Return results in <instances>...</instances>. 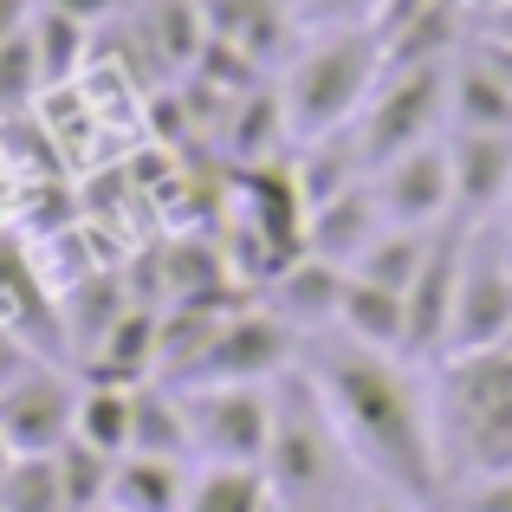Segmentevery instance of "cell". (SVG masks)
I'll return each instance as SVG.
<instances>
[{"mask_svg": "<svg viewBox=\"0 0 512 512\" xmlns=\"http://www.w3.org/2000/svg\"><path fill=\"white\" fill-rule=\"evenodd\" d=\"M305 383L318 389L331 428L344 435V448L357 454V467H370L376 480L402 493V500L441 506L448 493V461H441V428L435 402L422 396L409 370L389 350L363 344H318L305 357Z\"/></svg>", "mask_w": 512, "mask_h": 512, "instance_id": "cell-1", "label": "cell"}, {"mask_svg": "<svg viewBox=\"0 0 512 512\" xmlns=\"http://www.w3.org/2000/svg\"><path fill=\"white\" fill-rule=\"evenodd\" d=\"M435 428H441V461L461 480L512 474V357L500 344L448 357Z\"/></svg>", "mask_w": 512, "mask_h": 512, "instance_id": "cell-2", "label": "cell"}, {"mask_svg": "<svg viewBox=\"0 0 512 512\" xmlns=\"http://www.w3.org/2000/svg\"><path fill=\"white\" fill-rule=\"evenodd\" d=\"M376 78H383V39H376L370 26H338V33H325L312 52H299L292 72H286V91H279L292 143L350 130V117L370 104Z\"/></svg>", "mask_w": 512, "mask_h": 512, "instance_id": "cell-3", "label": "cell"}, {"mask_svg": "<svg viewBox=\"0 0 512 512\" xmlns=\"http://www.w3.org/2000/svg\"><path fill=\"white\" fill-rule=\"evenodd\" d=\"M266 480H273V500L286 506H318V493L338 487V474L350 467V448L344 435L331 428L318 389L305 383H286L273 389V448H266Z\"/></svg>", "mask_w": 512, "mask_h": 512, "instance_id": "cell-4", "label": "cell"}, {"mask_svg": "<svg viewBox=\"0 0 512 512\" xmlns=\"http://www.w3.org/2000/svg\"><path fill=\"white\" fill-rule=\"evenodd\" d=\"M448 91H454V59L441 65H389L376 78L370 104L357 111V150L363 169H383L389 156L415 150L435 137V124L448 117Z\"/></svg>", "mask_w": 512, "mask_h": 512, "instance_id": "cell-5", "label": "cell"}, {"mask_svg": "<svg viewBox=\"0 0 512 512\" xmlns=\"http://www.w3.org/2000/svg\"><path fill=\"white\" fill-rule=\"evenodd\" d=\"M512 325V234L506 221H474L461 253V292H454V325H448V357L493 350Z\"/></svg>", "mask_w": 512, "mask_h": 512, "instance_id": "cell-6", "label": "cell"}, {"mask_svg": "<svg viewBox=\"0 0 512 512\" xmlns=\"http://www.w3.org/2000/svg\"><path fill=\"white\" fill-rule=\"evenodd\" d=\"M182 409H188V428H195L201 461L260 467L266 448H273V383H188Z\"/></svg>", "mask_w": 512, "mask_h": 512, "instance_id": "cell-7", "label": "cell"}, {"mask_svg": "<svg viewBox=\"0 0 512 512\" xmlns=\"http://www.w3.org/2000/svg\"><path fill=\"white\" fill-rule=\"evenodd\" d=\"M286 370H292V325L279 312H253L247 305L214 331V344L182 376V389L188 383H273Z\"/></svg>", "mask_w": 512, "mask_h": 512, "instance_id": "cell-8", "label": "cell"}, {"mask_svg": "<svg viewBox=\"0 0 512 512\" xmlns=\"http://www.w3.org/2000/svg\"><path fill=\"white\" fill-rule=\"evenodd\" d=\"M376 208L389 227H441L454 214V163L448 143H415V150L389 156L383 169H370Z\"/></svg>", "mask_w": 512, "mask_h": 512, "instance_id": "cell-9", "label": "cell"}, {"mask_svg": "<svg viewBox=\"0 0 512 512\" xmlns=\"http://www.w3.org/2000/svg\"><path fill=\"white\" fill-rule=\"evenodd\" d=\"M72 415H78V389L39 357L26 363L13 383H0V435L20 454L65 448V441H72Z\"/></svg>", "mask_w": 512, "mask_h": 512, "instance_id": "cell-10", "label": "cell"}, {"mask_svg": "<svg viewBox=\"0 0 512 512\" xmlns=\"http://www.w3.org/2000/svg\"><path fill=\"white\" fill-rule=\"evenodd\" d=\"M467 227L474 221H441L428 240L422 273L409 279V350L415 357H448V325H454V292H461V253H467Z\"/></svg>", "mask_w": 512, "mask_h": 512, "instance_id": "cell-11", "label": "cell"}, {"mask_svg": "<svg viewBox=\"0 0 512 512\" xmlns=\"http://www.w3.org/2000/svg\"><path fill=\"white\" fill-rule=\"evenodd\" d=\"M0 331L20 338L33 357H59V344H65L59 299L39 279L33 253H20V240H7V234H0Z\"/></svg>", "mask_w": 512, "mask_h": 512, "instance_id": "cell-12", "label": "cell"}, {"mask_svg": "<svg viewBox=\"0 0 512 512\" xmlns=\"http://www.w3.org/2000/svg\"><path fill=\"white\" fill-rule=\"evenodd\" d=\"M448 163L461 221H493L512 201V130H454Z\"/></svg>", "mask_w": 512, "mask_h": 512, "instance_id": "cell-13", "label": "cell"}, {"mask_svg": "<svg viewBox=\"0 0 512 512\" xmlns=\"http://www.w3.org/2000/svg\"><path fill=\"white\" fill-rule=\"evenodd\" d=\"M376 234H383V208H376L370 175H363L357 188H344V195L318 201V208L305 214V247L325 253V260H338V266H350Z\"/></svg>", "mask_w": 512, "mask_h": 512, "instance_id": "cell-14", "label": "cell"}, {"mask_svg": "<svg viewBox=\"0 0 512 512\" xmlns=\"http://www.w3.org/2000/svg\"><path fill=\"white\" fill-rule=\"evenodd\" d=\"M130 26H137V39L150 46V59L163 65V78L195 72L201 46H208V13H201V0H143V7L130 13Z\"/></svg>", "mask_w": 512, "mask_h": 512, "instance_id": "cell-15", "label": "cell"}, {"mask_svg": "<svg viewBox=\"0 0 512 512\" xmlns=\"http://www.w3.org/2000/svg\"><path fill=\"white\" fill-rule=\"evenodd\" d=\"M344 279H350V266L325 260V253H305L279 279H266V299H273V312L286 325H325V318H338Z\"/></svg>", "mask_w": 512, "mask_h": 512, "instance_id": "cell-16", "label": "cell"}, {"mask_svg": "<svg viewBox=\"0 0 512 512\" xmlns=\"http://www.w3.org/2000/svg\"><path fill=\"white\" fill-rule=\"evenodd\" d=\"M156 325H163L156 305H130L104 331V344L85 357V383H150L156 376Z\"/></svg>", "mask_w": 512, "mask_h": 512, "instance_id": "cell-17", "label": "cell"}, {"mask_svg": "<svg viewBox=\"0 0 512 512\" xmlns=\"http://www.w3.org/2000/svg\"><path fill=\"white\" fill-rule=\"evenodd\" d=\"M201 13H208V33L240 46L253 65H273L292 39L286 0H201Z\"/></svg>", "mask_w": 512, "mask_h": 512, "instance_id": "cell-18", "label": "cell"}, {"mask_svg": "<svg viewBox=\"0 0 512 512\" xmlns=\"http://www.w3.org/2000/svg\"><path fill=\"white\" fill-rule=\"evenodd\" d=\"M338 325L350 331V344L389 350V357H396V350H409V299L350 273L344 279V299H338Z\"/></svg>", "mask_w": 512, "mask_h": 512, "instance_id": "cell-19", "label": "cell"}, {"mask_svg": "<svg viewBox=\"0 0 512 512\" xmlns=\"http://www.w3.org/2000/svg\"><path fill=\"white\" fill-rule=\"evenodd\" d=\"M188 461H163V454H124L111 467V500L117 512H182L188 506Z\"/></svg>", "mask_w": 512, "mask_h": 512, "instance_id": "cell-20", "label": "cell"}, {"mask_svg": "<svg viewBox=\"0 0 512 512\" xmlns=\"http://www.w3.org/2000/svg\"><path fill=\"white\" fill-rule=\"evenodd\" d=\"M461 39H467V0H441V7L402 20L396 33H383V72H389V65H441V59H461Z\"/></svg>", "mask_w": 512, "mask_h": 512, "instance_id": "cell-21", "label": "cell"}, {"mask_svg": "<svg viewBox=\"0 0 512 512\" xmlns=\"http://www.w3.org/2000/svg\"><path fill=\"white\" fill-rule=\"evenodd\" d=\"M26 33H33V59H39V85H78L91 65V26L72 20V13L59 7H39L33 0V20H26Z\"/></svg>", "mask_w": 512, "mask_h": 512, "instance_id": "cell-22", "label": "cell"}, {"mask_svg": "<svg viewBox=\"0 0 512 512\" xmlns=\"http://www.w3.org/2000/svg\"><path fill=\"white\" fill-rule=\"evenodd\" d=\"M130 454H163V461H195V428H188L182 389L137 383V422H130Z\"/></svg>", "mask_w": 512, "mask_h": 512, "instance_id": "cell-23", "label": "cell"}, {"mask_svg": "<svg viewBox=\"0 0 512 512\" xmlns=\"http://www.w3.org/2000/svg\"><path fill=\"white\" fill-rule=\"evenodd\" d=\"M130 422H137V383H85L78 389L72 435L85 441V448L124 461L130 454Z\"/></svg>", "mask_w": 512, "mask_h": 512, "instance_id": "cell-24", "label": "cell"}, {"mask_svg": "<svg viewBox=\"0 0 512 512\" xmlns=\"http://www.w3.org/2000/svg\"><path fill=\"white\" fill-rule=\"evenodd\" d=\"M182 512H279V506H273V480H266V467L208 461L195 480H188V506Z\"/></svg>", "mask_w": 512, "mask_h": 512, "instance_id": "cell-25", "label": "cell"}, {"mask_svg": "<svg viewBox=\"0 0 512 512\" xmlns=\"http://www.w3.org/2000/svg\"><path fill=\"white\" fill-rule=\"evenodd\" d=\"M292 169H299V188H305V208H318V201L344 195V188H357L363 175V150L350 130H331V137H312L299 143V156H292Z\"/></svg>", "mask_w": 512, "mask_h": 512, "instance_id": "cell-26", "label": "cell"}, {"mask_svg": "<svg viewBox=\"0 0 512 512\" xmlns=\"http://www.w3.org/2000/svg\"><path fill=\"white\" fill-rule=\"evenodd\" d=\"M448 111H454V130H512V85L461 52V59H454Z\"/></svg>", "mask_w": 512, "mask_h": 512, "instance_id": "cell-27", "label": "cell"}, {"mask_svg": "<svg viewBox=\"0 0 512 512\" xmlns=\"http://www.w3.org/2000/svg\"><path fill=\"white\" fill-rule=\"evenodd\" d=\"M428 240H435V227H389V221H383V234H376L370 247L350 260V273L370 279V286L409 292V279L422 273V260H428Z\"/></svg>", "mask_w": 512, "mask_h": 512, "instance_id": "cell-28", "label": "cell"}, {"mask_svg": "<svg viewBox=\"0 0 512 512\" xmlns=\"http://www.w3.org/2000/svg\"><path fill=\"white\" fill-rule=\"evenodd\" d=\"M221 143L240 156V163H266V156H279V143H292L279 91H260V85H253L247 98L234 104V117L221 124Z\"/></svg>", "mask_w": 512, "mask_h": 512, "instance_id": "cell-29", "label": "cell"}, {"mask_svg": "<svg viewBox=\"0 0 512 512\" xmlns=\"http://www.w3.org/2000/svg\"><path fill=\"white\" fill-rule=\"evenodd\" d=\"M0 512H72L65 506V480L52 454H20L13 474L0 480Z\"/></svg>", "mask_w": 512, "mask_h": 512, "instance_id": "cell-30", "label": "cell"}, {"mask_svg": "<svg viewBox=\"0 0 512 512\" xmlns=\"http://www.w3.org/2000/svg\"><path fill=\"white\" fill-rule=\"evenodd\" d=\"M52 461H59V480H65V506L72 512H98L104 500H111V454L85 448V441H65V448H52Z\"/></svg>", "mask_w": 512, "mask_h": 512, "instance_id": "cell-31", "label": "cell"}, {"mask_svg": "<svg viewBox=\"0 0 512 512\" xmlns=\"http://www.w3.org/2000/svg\"><path fill=\"white\" fill-rule=\"evenodd\" d=\"M39 59H33V33H13V39H0V111H33V98H39Z\"/></svg>", "mask_w": 512, "mask_h": 512, "instance_id": "cell-32", "label": "cell"}, {"mask_svg": "<svg viewBox=\"0 0 512 512\" xmlns=\"http://www.w3.org/2000/svg\"><path fill=\"white\" fill-rule=\"evenodd\" d=\"M461 512H512V474H480L461 487Z\"/></svg>", "mask_w": 512, "mask_h": 512, "instance_id": "cell-33", "label": "cell"}, {"mask_svg": "<svg viewBox=\"0 0 512 512\" xmlns=\"http://www.w3.org/2000/svg\"><path fill=\"white\" fill-rule=\"evenodd\" d=\"M461 52H467V59H480L487 72H500L506 85H512V39H506V33H487V26H480V33H467Z\"/></svg>", "mask_w": 512, "mask_h": 512, "instance_id": "cell-34", "label": "cell"}, {"mask_svg": "<svg viewBox=\"0 0 512 512\" xmlns=\"http://www.w3.org/2000/svg\"><path fill=\"white\" fill-rule=\"evenodd\" d=\"M39 7H59V13H72V20H85L91 33H98L104 20H117V13H124V0H39Z\"/></svg>", "mask_w": 512, "mask_h": 512, "instance_id": "cell-35", "label": "cell"}, {"mask_svg": "<svg viewBox=\"0 0 512 512\" xmlns=\"http://www.w3.org/2000/svg\"><path fill=\"white\" fill-rule=\"evenodd\" d=\"M428 7H441V0H383V7H376V20H370V33L383 39V33H396L402 20H415V13H428Z\"/></svg>", "mask_w": 512, "mask_h": 512, "instance_id": "cell-36", "label": "cell"}, {"mask_svg": "<svg viewBox=\"0 0 512 512\" xmlns=\"http://www.w3.org/2000/svg\"><path fill=\"white\" fill-rule=\"evenodd\" d=\"M26 363H33V350H26L20 338H7V331H0V383H13Z\"/></svg>", "mask_w": 512, "mask_h": 512, "instance_id": "cell-37", "label": "cell"}, {"mask_svg": "<svg viewBox=\"0 0 512 512\" xmlns=\"http://www.w3.org/2000/svg\"><path fill=\"white\" fill-rule=\"evenodd\" d=\"M318 7H325V13H338L344 26H350V20H357V26H370V20H376V7H383V0H318Z\"/></svg>", "mask_w": 512, "mask_h": 512, "instance_id": "cell-38", "label": "cell"}, {"mask_svg": "<svg viewBox=\"0 0 512 512\" xmlns=\"http://www.w3.org/2000/svg\"><path fill=\"white\" fill-rule=\"evenodd\" d=\"M26 20H33V0H0V39H13Z\"/></svg>", "mask_w": 512, "mask_h": 512, "instance_id": "cell-39", "label": "cell"}, {"mask_svg": "<svg viewBox=\"0 0 512 512\" xmlns=\"http://www.w3.org/2000/svg\"><path fill=\"white\" fill-rule=\"evenodd\" d=\"M480 20H487V33H506L512 39V0H506V7H493V13H480Z\"/></svg>", "mask_w": 512, "mask_h": 512, "instance_id": "cell-40", "label": "cell"}, {"mask_svg": "<svg viewBox=\"0 0 512 512\" xmlns=\"http://www.w3.org/2000/svg\"><path fill=\"white\" fill-rule=\"evenodd\" d=\"M13 461H20V448H13V441H7V435H0V480H7V474H13Z\"/></svg>", "mask_w": 512, "mask_h": 512, "instance_id": "cell-41", "label": "cell"}, {"mask_svg": "<svg viewBox=\"0 0 512 512\" xmlns=\"http://www.w3.org/2000/svg\"><path fill=\"white\" fill-rule=\"evenodd\" d=\"M493 7H506V0H467V13H493Z\"/></svg>", "mask_w": 512, "mask_h": 512, "instance_id": "cell-42", "label": "cell"}, {"mask_svg": "<svg viewBox=\"0 0 512 512\" xmlns=\"http://www.w3.org/2000/svg\"><path fill=\"white\" fill-rule=\"evenodd\" d=\"M363 512H402V506H389V500H376V506H363Z\"/></svg>", "mask_w": 512, "mask_h": 512, "instance_id": "cell-43", "label": "cell"}, {"mask_svg": "<svg viewBox=\"0 0 512 512\" xmlns=\"http://www.w3.org/2000/svg\"><path fill=\"white\" fill-rule=\"evenodd\" d=\"M500 350H506V357H512V325H506V338H500Z\"/></svg>", "mask_w": 512, "mask_h": 512, "instance_id": "cell-44", "label": "cell"}, {"mask_svg": "<svg viewBox=\"0 0 512 512\" xmlns=\"http://www.w3.org/2000/svg\"><path fill=\"white\" fill-rule=\"evenodd\" d=\"M98 512H117V506H98Z\"/></svg>", "mask_w": 512, "mask_h": 512, "instance_id": "cell-45", "label": "cell"}, {"mask_svg": "<svg viewBox=\"0 0 512 512\" xmlns=\"http://www.w3.org/2000/svg\"><path fill=\"white\" fill-rule=\"evenodd\" d=\"M506 208H512V201H506Z\"/></svg>", "mask_w": 512, "mask_h": 512, "instance_id": "cell-46", "label": "cell"}]
</instances>
